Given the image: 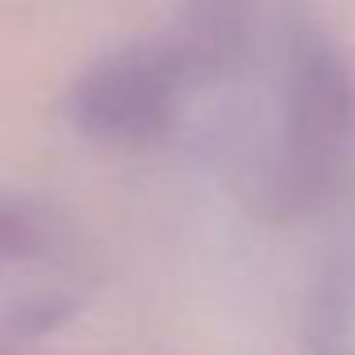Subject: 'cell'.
Returning a JSON list of instances; mask_svg holds the SVG:
<instances>
[{
  "mask_svg": "<svg viewBox=\"0 0 355 355\" xmlns=\"http://www.w3.org/2000/svg\"><path fill=\"white\" fill-rule=\"evenodd\" d=\"M46 241L50 233L39 214H31L12 199H0V263L35 260L46 252Z\"/></svg>",
  "mask_w": 355,
  "mask_h": 355,
  "instance_id": "3957f363",
  "label": "cell"
},
{
  "mask_svg": "<svg viewBox=\"0 0 355 355\" xmlns=\"http://www.w3.org/2000/svg\"><path fill=\"white\" fill-rule=\"evenodd\" d=\"M355 164V69L309 19L279 46L268 149L248 168L245 195L263 218H298L336 191Z\"/></svg>",
  "mask_w": 355,
  "mask_h": 355,
  "instance_id": "7a4b0ae2",
  "label": "cell"
},
{
  "mask_svg": "<svg viewBox=\"0 0 355 355\" xmlns=\"http://www.w3.org/2000/svg\"><path fill=\"white\" fill-rule=\"evenodd\" d=\"M260 0H184L157 35L100 58L69 92V119L85 138L141 149L168 138L195 96L248 62Z\"/></svg>",
  "mask_w": 355,
  "mask_h": 355,
  "instance_id": "6da1fadb",
  "label": "cell"
}]
</instances>
